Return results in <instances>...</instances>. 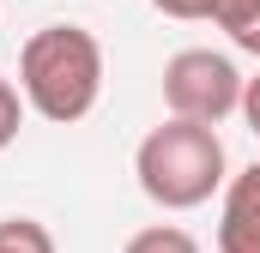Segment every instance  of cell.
<instances>
[{"mask_svg":"<svg viewBox=\"0 0 260 253\" xmlns=\"http://www.w3.org/2000/svg\"><path fill=\"white\" fill-rule=\"evenodd\" d=\"M18 91L55 126L85 121L103 97V43L85 24H43L18 49Z\"/></svg>","mask_w":260,"mask_h":253,"instance_id":"cell-1","label":"cell"},{"mask_svg":"<svg viewBox=\"0 0 260 253\" xmlns=\"http://www.w3.org/2000/svg\"><path fill=\"white\" fill-rule=\"evenodd\" d=\"M133 175L139 193L164 211H200L212 193H224V139L206 121H182L170 115L164 126H151L133 151Z\"/></svg>","mask_w":260,"mask_h":253,"instance_id":"cell-2","label":"cell"},{"mask_svg":"<svg viewBox=\"0 0 260 253\" xmlns=\"http://www.w3.org/2000/svg\"><path fill=\"white\" fill-rule=\"evenodd\" d=\"M242 85L248 78L236 72L230 55H218V49H182V55L164 61V109L182 115V121L218 126L224 115L242 109Z\"/></svg>","mask_w":260,"mask_h":253,"instance_id":"cell-3","label":"cell"},{"mask_svg":"<svg viewBox=\"0 0 260 253\" xmlns=\"http://www.w3.org/2000/svg\"><path fill=\"white\" fill-rule=\"evenodd\" d=\"M218 253H260V163L224 181L218 211Z\"/></svg>","mask_w":260,"mask_h":253,"instance_id":"cell-4","label":"cell"},{"mask_svg":"<svg viewBox=\"0 0 260 253\" xmlns=\"http://www.w3.org/2000/svg\"><path fill=\"white\" fill-rule=\"evenodd\" d=\"M212 24L242 49V55H260V0H224L212 12Z\"/></svg>","mask_w":260,"mask_h":253,"instance_id":"cell-5","label":"cell"},{"mask_svg":"<svg viewBox=\"0 0 260 253\" xmlns=\"http://www.w3.org/2000/svg\"><path fill=\"white\" fill-rule=\"evenodd\" d=\"M0 253H55V235L37 217H0Z\"/></svg>","mask_w":260,"mask_h":253,"instance_id":"cell-6","label":"cell"},{"mask_svg":"<svg viewBox=\"0 0 260 253\" xmlns=\"http://www.w3.org/2000/svg\"><path fill=\"white\" fill-rule=\"evenodd\" d=\"M121 253H200V241L188 235V229H176V223H151V229L127 235Z\"/></svg>","mask_w":260,"mask_h":253,"instance_id":"cell-7","label":"cell"},{"mask_svg":"<svg viewBox=\"0 0 260 253\" xmlns=\"http://www.w3.org/2000/svg\"><path fill=\"white\" fill-rule=\"evenodd\" d=\"M24 91H12V78H0V151L18 139V126H24Z\"/></svg>","mask_w":260,"mask_h":253,"instance_id":"cell-8","label":"cell"},{"mask_svg":"<svg viewBox=\"0 0 260 253\" xmlns=\"http://www.w3.org/2000/svg\"><path fill=\"white\" fill-rule=\"evenodd\" d=\"M164 18H182V24H200V18H212L224 0H151Z\"/></svg>","mask_w":260,"mask_h":253,"instance_id":"cell-9","label":"cell"},{"mask_svg":"<svg viewBox=\"0 0 260 253\" xmlns=\"http://www.w3.org/2000/svg\"><path fill=\"white\" fill-rule=\"evenodd\" d=\"M236 115H242V121H248V133L260 139V72L242 85V109H236Z\"/></svg>","mask_w":260,"mask_h":253,"instance_id":"cell-10","label":"cell"}]
</instances>
